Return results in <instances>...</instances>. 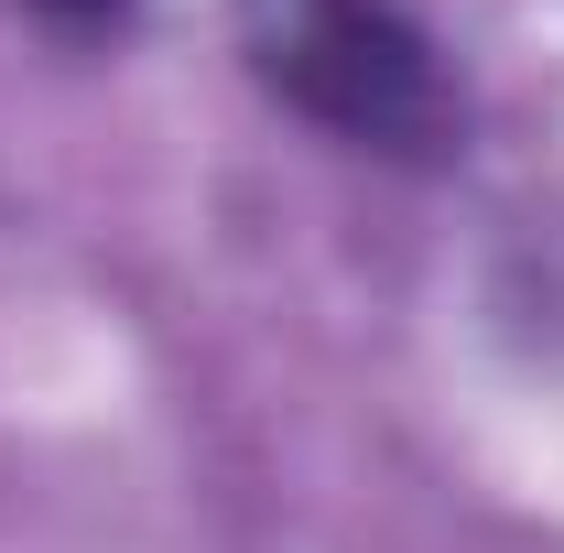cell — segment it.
<instances>
[{
  "instance_id": "6da1fadb",
  "label": "cell",
  "mask_w": 564,
  "mask_h": 553,
  "mask_svg": "<svg viewBox=\"0 0 564 553\" xmlns=\"http://www.w3.org/2000/svg\"><path fill=\"white\" fill-rule=\"evenodd\" d=\"M228 44L250 87L293 109L315 141L391 174L467 163V76L413 0H228Z\"/></svg>"
},
{
  "instance_id": "7a4b0ae2",
  "label": "cell",
  "mask_w": 564,
  "mask_h": 553,
  "mask_svg": "<svg viewBox=\"0 0 564 553\" xmlns=\"http://www.w3.org/2000/svg\"><path fill=\"white\" fill-rule=\"evenodd\" d=\"M33 22H55V33H120L141 0H22Z\"/></svg>"
}]
</instances>
